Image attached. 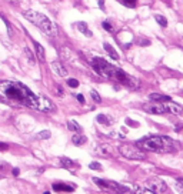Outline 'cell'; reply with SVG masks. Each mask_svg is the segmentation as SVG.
Here are the masks:
<instances>
[{
	"label": "cell",
	"mask_w": 183,
	"mask_h": 194,
	"mask_svg": "<svg viewBox=\"0 0 183 194\" xmlns=\"http://www.w3.org/2000/svg\"><path fill=\"white\" fill-rule=\"evenodd\" d=\"M0 93L6 96L10 100H15L17 103L27 106L30 108L36 107L37 96L32 93V90L26 87L22 83L17 82H2L0 83Z\"/></svg>",
	"instance_id": "1"
},
{
	"label": "cell",
	"mask_w": 183,
	"mask_h": 194,
	"mask_svg": "<svg viewBox=\"0 0 183 194\" xmlns=\"http://www.w3.org/2000/svg\"><path fill=\"white\" fill-rule=\"evenodd\" d=\"M137 147L145 151H155V153H172L179 149V146L170 137L166 136H149L137 141Z\"/></svg>",
	"instance_id": "2"
},
{
	"label": "cell",
	"mask_w": 183,
	"mask_h": 194,
	"mask_svg": "<svg viewBox=\"0 0 183 194\" xmlns=\"http://www.w3.org/2000/svg\"><path fill=\"white\" fill-rule=\"evenodd\" d=\"M23 16H24V19L26 20H29V22L33 23V24H36L43 33H46L47 36H50V37H54V36H57V33H59V32H57L56 24L49 19L47 16L41 15V13H39V11L26 10L24 13H23Z\"/></svg>",
	"instance_id": "3"
},
{
	"label": "cell",
	"mask_w": 183,
	"mask_h": 194,
	"mask_svg": "<svg viewBox=\"0 0 183 194\" xmlns=\"http://www.w3.org/2000/svg\"><path fill=\"white\" fill-rule=\"evenodd\" d=\"M90 64L93 66V69L100 76L112 78V80H115L116 74H117V71H119V69L112 66L110 63H107V61H106L105 59H102V57H93V59L90 60Z\"/></svg>",
	"instance_id": "4"
},
{
	"label": "cell",
	"mask_w": 183,
	"mask_h": 194,
	"mask_svg": "<svg viewBox=\"0 0 183 194\" xmlns=\"http://www.w3.org/2000/svg\"><path fill=\"white\" fill-rule=\"evenodd\" d=\"M119 153L129 160H145L146 158V154L143 153V150L132 144H122L119 147Z\"/></svg>",
	"instance_id": "5"
},
{
	"label": "cell",
	"mask_w": 183,
	"mask_h": 194,
	"mask_svg": "<svg viewBox=\"0 0 183 194\" xmlns=\"http://www.w3.org/2000/svg\"><path fill=\"white\" fill-rule=\"evenodd\" d=\"M93 181L100 186L102 188H112V190L117 191V193H129V188H126L124 186H120L117 183H113V181H105V180H100V179H93Z\"/></svg>",
	"instance_id": "6"
},
{
	"label": "cell",
	"mask_w": 183,
	"mask_h": 194,
	"mask_svg": "<svg viewBox=\"0 0 183 194\" xmlns=\"http://www.w3.org/2000/svg\"><path fill=\"white\" fill-rule=\"evenodd\" d=\"M147 188L153 191V193H166L168 191V186L164 181H162L160 179L157 177H152V179L147 180Z\"/></svg>",
	"instance_id": "7"
},
{
	"label": "cell",
	"mask_w": 183,
	"mask_h": 194,
	"mask_svg": "<svg viewBox=\"0 0 183 194\" xmlns=\"http://www.w3.org/2000/svg\"><path fill=\"white\" fill-rule=\"evenodd\" d=\"M36 110L39 112H45V113H50L54 110V104H53L52 101L46 99V97H40L37 96V101H36Z\"/></svg>",
	"instance_id": "8"
},
{
	"label": "cell",
	"mask_w": 183,
	"mask_h": 194,
	"mask_svg": "<svg viewBox=\"0 0 183 194\" xmlns=\"http://www.w3.org/2000/svg\"><path fill=\"white\" fill-rule=\"evenodd\" d=\"M143 108L147 113H152V114H164V113H168V108H166L164 103H157V101H155L153 104H146Z\"/></svg>",
	"instance_id": "9"
},
{
	"label": "cell",
	"mask_w": 183,
	"mask_h": 194,
	"mask_svg": "<svg viewBox=\"0 0 183 194\" xmlns=\"http://www.w3.org/2000/svg\"><path fill=\"white\" fill-rule=\"evenodd\" d=\"M164 106H166V108H168V113H173V114H182V113H183L182 106L173 103L172 100L164 101Z\"/></svg>",
	"instance_id": "10"
},
{
	"label": "cell",
	"mask_w": 183,
	"mask_h": 194,
	"mask_svg": "<svg viewBox=\"0 0 183 194\" xmlns=\"http://www.w3.org/2000/svg\"><path fill=\"white\" fill-rule=\"evenodd\" d=\"M52 70L54 71L56 74H59L60 77H64V76L68 74V70H66V67H64V66L60 63V61H52Z\"/></svg>",
	"instance_id": "11"
},
{
	"label": "cell",
	"mask_w": 183,
	"mask_h": 194,
	"mask_svg": "<svg viewBox=\"0 0 183 194\" xmlns=\"http://www.w3.org/2000/svg\"><path fill=\"white\" fill-rule=\"evenodd\" d=\"M52 187H53V191H73L76 188L75 184H66V183H54Z\"/></svg>",
	"instance_id": "12"
},
{
	"label": "cell",
	"mask_w": 183,
	"mask_h": 194,
	"mask_svg": "<svg viewBox=\"0 0 183 194\" xmlns=\"http://www.w3.org/2000/svg\"><path fill=\"white\" fill-rule=\"evenodd\" d=\"M112 153H113V149L109 144H102V146H99V147L96 149V154H97V156L107 157V156H110Z\"/></svg>",
	"instance_id": "13"
},
{
	"label": "cell",
	"mask_w": 183,
	"mask_h": 194,
	"mask_svg": "<svg viewBox=\"0 0 183 194\" xmlns=\"http://www.w3.org/2000/svg\"><path fill=\"white\" fill-rule=\"evenodd\" d=\"M149 99L152 101H157V103H164V101L172 100L169 96H164V94H160V93H152V94H149Z\"/></svg>",
	"instance_id": "14"
},
{
	"label": "cell",
	"mask_w": 183,
	"mask_h": 194,
	"mask_svg": "<svg viewBox=\"0 0 183 194\" xmlns=\"http://www.w3.org/2000/svg\"><path fill=\"white\" fill-rule=\"evenodd\" d=\"M96 119H97V123L105 124V126H112V124L115 123V120H113L112 117L106 116V114H99V116H97Z\"/></svg>",
	"instance_id": "15"
},
{
	"label": "cell",
	"mask_w": 183,
	"mask_h": 194,
	"mask_svg": "<svg viewBox=\"0 0 183 194\" xmlns=\"http://www.w3.org/2000/svg\"><path fill=\"white\" fill-rule=\"evenodd\" d=\"M34 48H36V53H37L39 60H40V61H45L46 54H45V48H43V46H41L40 43H37V41H34Z\"/></svg>",
	"instance_id": "16"
},
{
	"label": "cell",
	"mask_w": 183,
	"mask_h": 194,
	"mask_svg": "<svg viewBox=\"0 0 183 194\" xmlns=\"http://www.w3.org/2000/svg\"><path fill=\"white\" fill-rule=\"evenodd\" d=\"M103 47H105V50L107 52V54L112 57L113 60H119V54H117V52H116L115 48L109 44V43H103Z\"/></svg>",
	"instance_id": "17"
},
{
	"label": "cell",
	"mask_w": 183,
	"mask_h": 194,
	"mask_svg": "<svg viewBox=\"0 0 183 194\" xmlns=\"http://www.w3.org/2000/svg\"><path fill=\"white\" fill-rule=\"evenodd\" d=\"M77 30L79 32H82L86 37H92L93 34H92V32H90L89 29H87V24L85 22H80V23H77Z\"/></svg>",
	"instance_id": "18"
},
{
	"label": "cell",
	"mask_w": 183,
	"mask_h": 194,
	"mask_svg": "<svg viewBox=\"0 0 183 194\" xmlns=\"http://www.w3.org/2000/svg\"><path fill=\"white\" fill-rule=\"evenodd\" d=\"M68 129H69V130H72V131H75V133H82V127L79 126L75 120L68 121Z\"/></svg>",
	"instance_id": "19"
},
{
	"label": "cell",
	"mask_w": 183,
	"mask_h": 194,
	"mask_svg": "<svg viewBox=\"0 0 183 194\" xmlns=\"http://www.w3.org/2000/svg\"><path fill=\"white\" fill-rule=\"evenodd\" d=\"M86 140L87 138L85 137V136H79V134H76V136L72 137V141H73V144L75 146H83L85 143H86Z\"/></svg>",
	"instance_id": "20"
},
{
	"label": "cell",
	"mask_w": 183,
	"mask_h": 194,
	"mask_svg": "<svg viewBox=\"0 0 183 194\" xmlns=\"http://www.w3.org/2000/svg\"><path fill=\"white\" fill-rule=\"evenodd\" d=\"M50 136H52L50 130H41L40 133H37V134L34 136V140H46V138H49Z\"/></svg>",
	"instance_id": "21"
},
{
	"label": "cell",
	"mask_w": 183,
	"mask_h": 194,
	"mask_svg": "<svg viewBox=\"0 0 183 194\" xmlns=\"http://www.w3.org/2000/svg\"><path fill=\"white\" fill-rule=\"evenodd\" d=\"M155 19H156V22L159 23L162 27H166V26H168V20L164 19L162 15H156V16H155Z\"/></svg>",
	"instance_id": "22"
},
{
	"label": "cell",
	"mask_w": 183,
	"mask_h": 194,
	"mask_svg": "<svg viewBox=\"0 0 183 194\" xmlns=\"http://www.w3.org/2000/svg\"><path fill=\"white\" fill-rule=\"evenodd\" d=\"M60 163H62V164L64 166V167H73V161L72 160H69V158H66V157H62V158H60Z\"/></svg>",
	"instance_id": "23"
},
{
	"label": "cell",
	"mask_w": 183,
	"mask_h": 194,
	"mask_svg": "<svg viewBox=\"0 0 183 194\" xmlns=\"http://www.w3.org/2000/svg\"><path fill=\"white\" fill-rule=\"evenodd\" d=\"M90 96H92V99H93L96 103H100L102 101V97L99 96V93H97L96 90H92V91H90Z\"/></svg>",
	"instance_id": "24"
},
{
	"label": "cell",
	"mask_w": 183,
	"mask_h": 194,
	"mask_svg": "<svg viewBox=\"0 0 183 194\" xmlns=\"http://www.w3.org/2000/svg\"><path fill=\"white\" fill-rule=\"evenodd\" d=\"M24 54L27 56V59H29V61L32 64H33V61H34V57H33V54H32V52H30V48H27V47H24Z\"/></svg>",
	"instance_id": "25"
},
{
	"label": "cell",
	"mask_w": 183,
	"mask_h": 194,
	"mask_svg": "<svg viewBox=\"0 0 183 194\" xmlns=\"http://www.w3.org/2000/svg\"><path fill=\"white\" fill-rule=\"evenodd\" d=\"M120 2H122L124 6H127V7H135L136 6V0H120Z\"/></svg>",
	"instance_id": "26"
},
{
	"label": "cell",
	"mask_w": 183,
	"mask_h": 194,
	"mask_svg": "<svg viewBox=\"0 0 183 194\" xmlns=\"http://www.w3.org/2000/svg\"><path fill=\"white\" fill-rule=\"evenodd\" d=\"M102 27H103L106 32H109V33H112V32H113V27H112V24H110L109 22H103V23H102Z\"/></svg>",
	"instance_id": "27"
},
{
	"label": "cell",
	"mask_w": 183,
	"mask_h": 194,
	"mask_svg": "<svg viewBox=\"0 0 183 194\" xmlns=\"http://www.w3.org/2000/svg\"><path fill=\"white\" fill-rule=\"evenodd\" d=\"M2 19H3V22H4V24H6V27H7V33H9V36L11 37V34H13V30H11L10 23H9V20H7V19H4L3 16H2Z\"/></svg>",
	"instance_id": "28"
},
{
	"label": "cell",
	"mask_w": 183,
	"mask_h": 194,
	"mask_svg": "<svg viewBox=\"0 0 183 194\" xmlns=\"http://www.w3.org/2000/svg\"><path fill=\"white\" fill-rule=\"evenodd\" d=\"M68 84L72 87V89H76V87L79 86V82L76 80V78H69V80H68Z\"/></svg>",
	"instance_id": "29"
},
{
	"label": "cell",
	"mask_w": 183,
	"mask_h": 194,
	"mask_svg": "<svg viewBox=\"0 0 183 194\" xmlns=\"http://www.w3.org/2000/svg\"><path fill=\"white\" fill-rule=\"evenodd\" d=\"M176 190L180 191V193H183V180L182 179L176 181Z\"/></svg>",
	"instance_id": "30"
},
{
	"label": "cell",
	"mask_w": 183,
	"mask_h": 194,
	"mask_svg": "<svg viewBox=\"0 0 183 194\" xmlns=\"http://www.w3.org/2000/svg\"><path fill=\"white\" fill-rule=\"evenodd\" d=\"M89 167H90V168H93V170H102L100 164H99L97 161H92V163L89 164Z\"/></svg>",
	"instance_id": "31"
},
{
	"label": "cell",
	"mask_w": 183,
	"mask_h": 194,
	"mask_svg": "<svg viewBox=\"0 0 183 194\" xmlns=\"http://www.w3.org/2000/svg\"><path fill=\"white\" fill-rule=\"evenodd\" d=\"M76 99H77L82 104H85V97H83V94H76Z\"/></svg>",
	"instance_id": "32"
},
{
	"label": "cell",
	"mask_w": 183,
	"mask_h": 194,
	"mask_svg": "<svg viewBox=\"0 0 183 194\" xmlns=\"http://www.w3.org/2000/svg\"><path fill=\"white\" fill-rule=\"evenodd\" d=\"M7 2H9L10 4H13V6H17V4L20 3V0H7Z\"/></svg>",
	"instance_id": "33"
},
{
	"label": "cell",
	"mask_w": 183,
	"mask_h": 194,
	"mask_svg": "<svg viewBox=\"0 0 183 194\" xmlns=\"http://www.w3.org/2000/svg\"><path fill=\"white\" fill-rule=\"evenodd\" d=\"M110 136H112V137H116V138L123 137V136H122V134H119V133H110Z\"/></svg>",
	"instance_id": "34"
},
{
	"label": "cell",
	"mask_w": 183,
	"mask_h": 194,
	"mask_svg": "<svg viewBox=\"0 0 183 194\" xmlns=\"http://www.w3.org/2000/svg\"><path fill=\"white\" fill-rule=\"evenodd\" d=\"M103 4H105V0H99V6H100V9H105Z\"/></svg>",
	"instance_id": "35"
},
{
	"label": "cell",
	"mask_w": 183,
	"mask_h": 194,
	"mask_svg": "<svg viewBox=\"0 0 183 194\" xmlns=\"http://www.w3.org/2000/svg\"><path fill=\"white\" fill-rule=\"evenodd\" d=\"M7 149V146L6 144H2V143H0V150H6Z\"/></svg>",
	"instance_id": "36"
},
{
	"label": "cell",
	"mask_w": 183,
	"mask_h": 194,
	"mask_svg": "<svg viewBox=\"0 0 183 194\" xmlns=\"http://www.w3.org/2000/svg\"><path fill=\"white\" fill-rule=\"evenodd\" d=\"M13 174H15V175H19V168H15V170H13Z\"/></svg>",
	"instance_id": "37"
},
{
	"label": "cell",
	"mask_w": 183,
	"mask_h": 194,
	"mask_svg": "<svg viewBox=\"0 0 183 194\" xmlns=\"http://www.w3.org/2000/svg\"><path fill=\"white\" fill-rule=\"evenodd\" d=\"M0 101H3V99H2V97H0Z\"/></svg>",
	"instance_id": "38"
}]
</instances>
